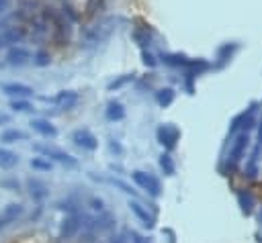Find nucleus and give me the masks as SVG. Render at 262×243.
I'll list each match as a JSON object with an SVG mask.
<instances>
[{
  "label": "nucleus",
  "instance_id": "obj_29",
  "mask_svg": "<svg viewBox=\"0 0 262 243\" xmlns=\"http://www.w3.org/2000/svg\"><path fill=\"white\" fill-rule=\"evenodd\" d=\"M131 241H133V243H149V241H147L145 237H141L137 231H131Z\"/></svg>",
  "mask_w": 262,
  "mask_h": 243
},
{
  "label": "nucleus",
  "instance_id": "obj_30",
  "mask_svg": "<svg viewBox=\"0 0 262 243\" xmlns=\"http://www.w3.org/2000/svg\"><path fill=\"white\" fill-rule=\"evenodd\" d=\"M111 243H129V239H127V233H119V235H115Z\"/></svg>",
  "mask_w": 262,
  "mask_h": 243
},
{
  "label": "nucleus",
  "instance_id": "obj_31",
  "mask_svg": "<svg viewBox=\"0 0 262 243\" xmlns=\"http://www.w3.org/2000/svg\"><path fill=\"white\" fill-rule=\"evenodd\" d=\"M4 10H8V0H0V14H2Z\"/></svg>",
  "mask_w": 262,
  "mask_h": 243
},
{
  "label": "nucleus",
  "instance_id": "obj_13",
  "mask_svg": "<svg viewBox=\"0 0 262 243\" xmlns=\"http://www.w3.org/2000/svg\"><path fill=\"white\" fill-rule=\"evenodd\" d=\"M53 102H57L61 108L70 110L72 106H76V102H78V94L72 92V90H63V92H59V94L53 98Z\"/></svg>",
  "mask_w": 262,
  "mask_h": 243
},
{
  "label": "nucleus",
  "instance_id": "obj_25",
  "mask_svg": "<svg viewBox=\"0 0 262 243\" xmlns=\"http://www.w3.org/2000/svg\"><path fill=\"white\" fill-rule=\"evenodd\" d=\"M33 63H35V65H39V67L49 65V55H47V53H43V51H39V53H35V55H33Z\"/></svg>",
  "mask_w": 262,
  "mask_h": 243
},
{
  "label": "nucleus",
  "instance_id": "obj_33",
  "mask_svg": "<svg viewBox=\"0 0 262 243\" xmlns=\"http://www.w3.org/2000/svg\"><path fill=\"white\" fill-rule=\"evenodd\" d=\"M260 223H262V210H260Z\"/></svg>",
  "mask_w": 262,
  "mask_h": 243
},
{
  "label": "nucleus",
  "instance_id": "obj_11",
  "mask_svg": "<svg viewBox=\"0 0 262 243\" xmlns=\"http://www.w3.org/2000/svg\"><path fill=\"white\" fill-rule=\"evenodd\" d=\"M31 127H33V131H37L39 135H43V137H55L57 135V129L49 123V120H45V118H33L31 120Z\"/></svg>",
  "mask_w": 262,
  "mask_h": 243
},
{
  "label": "nucleus",
  "instance_id": "obj_5",
  "mask_svg": "<svg viewBox=\"0 0 262 243\" xmlns=\"http://www.w3.org/2000/svg\"><path fill=\"white\" fill-rule=\"evenodd\" d=\"M72 141H74L78 147L88 149V151H94V149L98 147V139H96L88 129H78V131H74V133H72Z\"/></svg>",
  "mask_w": 262,
  "mask_h": 243
},
{
  "label": "nucleus",
  "instance_id": "obj_15",
  "mask_svg": "<svg viewBox=\"0 0 262 243\" xmlns=\"http://www.w3.org/2000/svg\"><path fill=\"white\" fill-rule=\"evenodd\" d=\"M27 184H29L31 196H33L35 200H43V198L47 196V186H45L43 182H39V180H29Z\"/></svg>",
  "mask_w": 262,
  "mask_h": 243
},
{
  "label": "nucleus",
  "instance_id": "obj_26",
  "mask_svg": "<svg viewBox=\"0 0 262 243\" xmlns=\"http://www.w3.org/2000/svg\"><path fill=\"white\" fill-rule=\"evenodd\" d=\"M133 80V76H123V78H119V80H115V82H111L108 84V90H119L121 86H125V84H129Z\"/></svg>",
  "mask_w": 262,
  "mask_h": 243
},
{
  "label": "nucleus",
  "instance_id": "obj_19",
  "mask_svg": "<svg viewBox=\"0 0 262 243\" xmlns=\"http://www.w3.org/2000/svg\"><path fill=\"white\" fill-rule=\"evenodd\" d=\"M123 116H125L123 104H119V102H108V108H106V118H108V120H121Z\"/></svg>",
  "mask_w": 262,
  "mask_h": 243
},
{
  "label": "nucleus",
  "instance_id": "obj_20",
  "mask_svg": "<svg viewBox=\"0 0 262 243\" xmlns=\"http://www.w3.org/2000/svg\"><path fill=\"white\" fill-rule=\"evenodd\" d=\"M31 167L33 169H37V172H51V167H53V163H51V159H47V157H33L31 159Z\"/></svg>",
  "mask_w": 262,
  "mask_h": 243
},
{
  "label": "nucleus",
  "instance_id": "obj_17",
  "mask_svg": "<svg viewBox=\"0 0 262 243\" xmlns=\"http://www.w3.org/2000/svg\"><path fill=\"white\" fill-rule=\"evenodd\" d=\"M156 102L160 106H170L174 102V90L172 88H162L156 92Z\"/></svg>",
  "mask_w": 262,
  "mask_h": 243
},
{
  "label": "nucleus",
  "instance_id": "obj_28",
  "mask_svg": "<svg viewBox=\"0 0 262 243\" xmlns=\"http://www.w3.org/2000/svg\"><path fill=\"white\" fill-rule=\"evenodd\" d=\"M143 63H145V65H149V67H154V65H156L158 61L154 59V55H151V53H147V51H143Z\"/></svg>",
  "mask_w": 262,
  "mask_h": 243
},
{
  "label": "nucleus",
  "instance_id": "obj_22",
  "mask_svg": "<svg viewBox=\"0 0 262 243\" xmlns=\"http://www.w3.org/2000/svg\"><path fill=\"white\" fill-rule=\"evenodd\" d=\"M10 108H12L14 112H31V110H33V104L27 102L25 98H16V100L10 102Z\"/></svg>",
  "mask_w": 262,
  "mask_h": 243
},
{
  "label": "nucleus",
  "instance_id": "obj_6",
  "mask_svg": "<svg viewBox=\"0 0 262 243\" xmlns=\"http://www.w3.org/2000/svg\"><path fill=\"white\" fill-rule=\"evenodd\" d=\"M20 214H23V204L12 202V204L4 206V208H2V212H0V231H2V229H6L8 225L16 223V218H18Z\"/></svg>",
  "mask_w": 262,
  "mask_h": 243
},
{
  "label": "nucleus",
  "instance_id": "obj_2",
  "mask_svg": "<svg viewBox=\"0 0 262 243\" xmlns=\"http://www.w3.org/2000/svg\"><path fill=\"white\" fill-rule=\"evenodd\" d=\"M113 31H115V22H113L111 18H108V20H102V22L94 25V27L86 33V43H90V45L102 43V41H106V39L113 35Z\"/></svg>",
  "mask_w": 262,
  "mask_h": 243
},
{
  "label": "nucleus",
  "instance_id": "obj_27",
  "mask_svg": "<svg viewBox=\"0 0 262 243\" xmlns=\"http://www.w3.org/2000/svg\"><path fill=\"white\" fill-rule=\"evenodd\" d=\"M90 204H92V208H94V210H98V212H102V210H104V202H102L100 198H90Z\"/></svg>",
  "mask_w": 262,
  "mask_h": 243
},
{
  "label": "nucleus",
  "instance_id": "obj_14",
  "mask_svg": "<svg viewBox=\"0 0 262 243\" xmlns=\"http://www.w3.org/2000/svg\"><path fill=\"white\" fill-rule=\"evenodd\" d=\"M129 208H131V210L141 218V223H143L147 229H151V227H154V216H151V214H149V212H147L139 202H129Z\"/></svg>",
  "mask_w": 262,
  "mask_h": 243
},
{
  "label": "nucleus",
  "instance_id": "obj_4",
  "mask_svg": "<svg viewBox=\"0 0 262 243\" xmlns=\"http://www.w3.org/2000/svg\"><path fill=\"white\" fill-rule=\"evenodd\" d=\"M248 131H242L235 141L231 143V149H229V165H235L242 161V157L246 155V147H248Z\"/></svg>",
  "mask_w": 262,
  "mask_h": 243
},
{
  "label": "nucleus",
  "instance_id": "obj_23",
  "mask_svg": "<svg viewBox=\"0 0 262 243\" xmlns=\"http://www.w3.org/2000/svg\"><path fill=\"white\" fill-rule=\"evenodd\" d=\"M106 182H108V184H113V186H117V188H119L121 192H125V194L137 196V192H135V190H133V188H131L129 184H125L123 180H119V178H106Z\"/></svg>",
  "mask_w": 262,
  "mask_h": 243
},
{
  "label": "nucleus",
  "instance_id": "obj_8",
  "mask_svg": "<svg viewBox=\"0 0 262 243\" xmlns=\"http://www.w3.org/2000/svg\"><path fill=\"white\" fill-rule=\"evenodd\" d=\"M31 59H33V53L29 49H25V47H10L8 53H6V61L10 65H25Z\"/></svg>",
  "mask_w": 262,
  "mask_h": 243
},
{
  "label": "nucleus",
  "instance_id": "obj_21",
  "mask_svg": "<svg viewBox=\"0 0 262 243\" xmlns=\"http://www.w3.org/2000/svg\"><path fill=\"white\" fill-rule=\"evenodd\" d=\"M160 167L164 169L166 176H174V172H176L174 161H172V157H170L168 153H162V157H160Z\"/></svg>",
  "mask_w": 262,
  "mask_h": 243
},
{
  "label": "nucleus",
  "instance_id": "obj_18",
  "mask_svg": "<svg viewBox=\"0 0 262 243\" xmlns=\"http://www.w3.org/2000/svg\"><path fill=\"white\" fill-rule=\"evenodd\" d=\"M0 139L4 143H16V141H25L27 139V133L25 131H18V129H10V131H4L0 135Z\"/></svg>",
  "mask_w": 262,
  "mask_h": 243
},
{
  "label": "nucleus",
  "instance_id": "obj_9",
  "mask_svg": "<svg viewBox=\"0 0 262 243\" xmlns=\"http://www.w3.org/2000/svg\"><path fill=\"white\" fill-rule=\"evenodd\" d=\"M80 221H82L80 214H70V216H66L63 223H61V229H59V237H61V239H70V237H74V235L78 233L80 225H82Z\"/></svg>",
  "mask_w": 262,
  "mask_h": 243
},
{
  "label": "nucleus",
  "instance_id": "obj_7",
  "mask_svg": "<svg viewBox=\"0 0 262 243\" xmlns=\"http://www.w3.org/2000/svg\"><path fill=\"white\" fill-rule=\"evenodd\" d=\"M178 137H180V133H178V129L172 127V125H164V127L158 129V141H160L166 149H172V147L176 145Z\"/></svg>",
  "mask_w": 262,
  "mask_h": 243
},
{
  "label": "nucleus",
  "instance_id": "obj_1",
  "mask_svg": "<svg viewBox=\"0 0 262 243\" xmlns=\"http://www.w3.org/2000/svg\"><path fill=\"white\" fill-rule=\"evenodd\" d=\"M33 149L37 153H41L43 157H47L51 161H57V163H63V165H76L78 163L76 157H72L70 153H66V151H61V149H57L53 145H41V143H37V145H33Z\"/></svg>",
  "mask_w": 262,
  "mask_h": 243
},
{
  "label": "nucleus",
  "instance_id": "obj_16",
  "mask_svg": "<svg viewBox=\"0 0 262 243\" xmlns=\"http://www.w3.org/2000/svg\"><path fill=\"white\" fill-rule=\"evenodd\" d=\"M16 163H18V155H16V153H12V151H8V149H0V167L10 169V167H14Z\"/></svg>",
  "mask_w": 262,
  "mask_h": 243
},
{
  "label": "nucleus",
  "instance_id": "obj_3",
  "mask_svg": "<svg viewBox=\"0 0 262 243\" xmlns=\"http://www.w3.org/2000/svg\"><path fill=\"white\" fill-rule=\"evenodd\" d=\"M131 176H133V180L137 182V186H141L143 190H147L154 198L160 196V190H162V188H160V182H158L151 174H145V172H141V169H135Z\"/></svg>",
  "mask_w": 262,
  "mask_h": 243
},
{
  "label": "nucleus",
  "instance_id": "obj_12",
  "mask_svg": "<svg viewBox=\"0 0 262 243\" xmlns=\"http://www.w3.org/2000/svg\"><path fill=\"white\" fill-rule=\"evenodd\" d=\"M162 61L166 65H182V67H190L192 65V59H188L186 55H180V53H162Z\"/></svg>",
  "mask_w": 262,
  "mask_h": 243
},
{
  "label": "nucleus",
  "instance_id": "obj_32",
  "mask_svg": "<svg viewBox=\"0 0 262 243\" xmlns=\"http://www.w3.org/2000/svg\"><path fill=\"white\" fill-rule=\"evenodd\" d=\"M258 139H260V143H262V120H260V131H258Z\"/></svg>",
  "mask_w": 262,
  "mask_h": 243
},
{
  "label": "nucleus",
  "instance_id": "obj_24",
  "mask_svg": "<svg viewBox=\"0 0 262 243\" xmlns=\"http://www.w3.org/2000/svg\"><path fill=\"white\" fill-rule=\"evenodd\" d=\"M237 200H239L242 210H244L246 214H250V212H252V198H250V196H246V194L242 192V194H237Z\"/></svg>",
  "mask_w": 262,
  "mask_h": 243
},
{
  "label": "nucleus",
  "instance_id": "obj_10",
  "mask_svg": "<svg viewBox=\"0 0 262 243\" xmlns=\"http://www.w3.org/2000/svg\"><path fill=\"white\" fill-rule=\"evenodd\" d=\"M2 92L12 98H27L33 94V88L25 84H2Z\"/></svg>",
  "mask_w": 262,
  "mask_h": 243
}]
</instances>
